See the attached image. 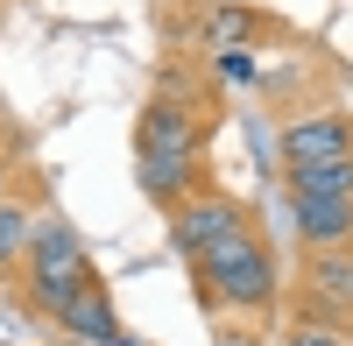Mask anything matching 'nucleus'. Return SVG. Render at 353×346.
Wrapping results in <instances>:
<instances>
[{
	"label": "nucleus",
	"mask_w": 353,
	"mask_h": 346,
	"mask_svg": "<svg viewBox=\"0 0 353 346\" xmlns=\"http://www.w3.org/2000/svg\"><path fill=\"white\" fill-rule=\"evenodd\" d=\"M212 346H269V325H254V318H212Z\"/></svg>",
	"instance_id": "14"
},
{
	"label": "nucleus",
	"mask_w": 353,
	"mask_h": 346,
	"mask_svg": "<svg viewBox=\"0 0 353 346\" xmlns=\"http://www.w3.org/2000/svg\"><path fill=\"white\" fill-rule=\"evenodd\" d=\"M290 241L325 247V254H353V191H339V198H290Z\"/></svg>",
	"instance_id": "10"
},
{
	"label": "nucleus",
	"mask_w": 353,
	"mask_h": 346,
	"mask_svg": "<svg viewBox=\"0 0 353 346\" xmlns=\"http://www.w3.org/2000/svg\"><path fill=\"white\" fill-rule=\"evenodd\" d=\"M50 205H57V184H50L43 163H28L14 191H0V283H8V269L21 262L28 234H36V219H43Z\"/></svg>",
	"instance_id": "9"
},
{
	"label": "nucleus",
	"mask_w": 353,
	"mask_h": 346,
	"mask_svg": "<svg viewBox=\"0 0 353 346\" xmlns=\"http://www.w3.org/2000/svg\"><path fill=\"white\" fill-rule=\"evenodd\" d=\"M163 43L191 57H261L276 43H297V21L261 0H176L163 8Z\"/></svg>",
	"instance_id": "3"
},
{
	"label": "nucleus",
	"mask_w": 353,
	"mask_h": 346,
	"mask_svg": "<svg viewBox=\"0 0 353 346\" xmlns=\"http://www.w3.org/2000/svg\"><path fill=\"white\" fill-rule=\"evenodd\" d=\"M8 8H14V0H0V21H8Z\"/></svg>",
	"instance_id": "15"
},
{
	"label": "nucleus",
	"mask_w": 353,
	"mask_h": 346,
	"mask_svg": "<svg viewBox=\"0 0 353 346\" xmlns=\"http://www.w3.org/2000/svg\"><path fill=\"white\" fill-rule=\"evenodd\" d=\"M57 346H99V339H113V332H128L121 325V311H113V283L106 276H85L78 290L57 304V318L43 325Z\"/></svg>",
	"instance_id": "8"
},
{
	"label": "nucleus",
	"mask_w": 353,
	"mask_h": 346,
	"mask_svg": "<svg viewBox=\"0 0 353 346\" xmlns=\"http://www.w3.org/2000/svg\"><path fill=\"white\" fill-rule=\"evenodd\" d=\"M283 318L325 325L353 339V254H325V247H297V269L283 283Z\"/></svg>",
	"instance_id": "4"
},
{
	"label": "nucleus",
	"mask_w": 353,
	"mask_h": 346,
	"mask_svg": "<svg viewBox=\"0 0 353 346\" xmlns=\"http://www.w3.org/2000/svg\"><path fill=\"white\" fill-rule=\"evenodd\" d=\"M28 163H36V156H28V134L8 121V113H0V191H14Z\"/></svg>",
	"instance_id": "12"
},
{
	"label": "nucleus",
	"mask_w": 353,
	"mask_h": 346,
	"mask_svg": "<svg viewBox=\"0 0 353 346\" xmlns=\"http://www.w3.org/2000/svg\"><path fill=\"white\" fill-rule=\"evenodd\" d=\"M141 346H149V339H141Z\"/></svg>",
	"instance_id": "16"
},
{
	"label": "nucleus",
	"mask_w": 353,
	"mask_h": 346,
	"mask_svg": "<svg viewBox=\"0 0 353 346\" xmlns=\"http://www.w3.org/2000/svg\"><path fill=\"white\" fill-rule=\"evenodd\" d=\"M191 276V304L205 318H254V325H283V262H276V241L269 226H241V234H226L219 247H205L184 262Z\"/></svg>",
	"instance_id": "1"
},
{
	"label": "nucleus",
	"mask_w": 353,
	"mask_h": 346,
	"mask_svg": "<svg viewBox=\"0 0 353 346\" xmlns=\"http://www.w3.org/2000/svg\"><path fill=\"white\" fill-rule=\"evenodd\" d=\"M212 184H219L212 156H134V191L149 198L163 219H170L176 205H191L198 191H212Z\"/></svg>",
	"instance_id": "7"
},
{
	"label": "nucleus",
	"mask_w": 353,
	"mask_h": 346,
	"mask_svg": "<svg viewBox=\"0 0 353 346\" xmlns=\"http://www.w3.org/2000/svg\"><path fill=\"white\" fill-rule=\"evenodd\" d=\"M353 156V106H304L290 113L276 134V163L283 170H311V163H346Z\"/></svg>",
	"instance_id": "6"
},
{
	"label": "nucleus",
	"mask_w": 353,
	"mask_h": 346,
	"mask_svg": "<svg viewBox=\"0 0 353 346\" xmlns=\"http://www.w3.org/2000/svg\"><path fill=\"white\" fill-rule=\"evenodd\" d=\"M269 346H353L346 332H325V325H304V318H283L269 332Z\"/></svg>",
	"instance_id": "13"
},
{
	"label": "nucleus",
	"mask_w": 353,
	"mask_h": 346,
	"mask_svg": "<svg viewBox=\"0 0 353 346\" xmlns=\"http://www.w3.org/2000/svg\"><path fill=\"white\" fill-rule=\"evenodd\" d=\"M254 219H261V205H254V198H241L233 184H212V191H198L191 205H176L163 226H170V247H176V262H191V254L219 247L226 234H241V226H254Z\"/></svg>",
	"instance_id": "5"
},
{
	"label": "nucleus",
	"mask_w": 353,
	"mask_h": 346,
	"mask_svg": "<svg viewBox=\"0 0 353 346\" xmlns=\"http://www.w3.org/2000/svg\"><path fill=\"white\" fill-rule=\"evenodd\" d=\"M85 276H99L92 247H85V234L50 205V212L36 219V234H28L21 262L8 269V283H0V297H8V311H21L28 325H50V318H57V304H64Z\"/></svg>",
	"instance_id": "2"
},
{
	"label": "nucleus",
	"mask_w": 353,
	"mask_h": 346,
	"mask_svg": "<svg viewBox=\"0 0 353 346\" xmlns=\"http://www.w3.org/2000/svg\"><path fill=\"white\" fill-rule=\"evenodd\" d=\"M276 177H283V198H339V191H353V156L311 163V170H276Z\"/></svg>",
	"instance_id": "11"
}]
</instances>
